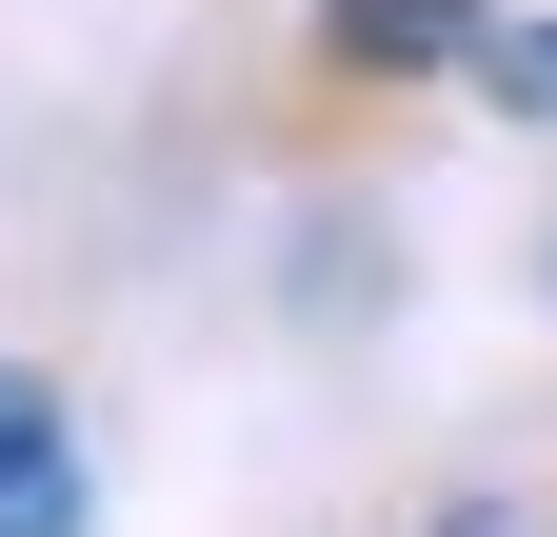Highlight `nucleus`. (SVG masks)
Returning <instances> with one entry per match:
<instances>
[{
	"instance_id": "obj_1",
	"label": "nucleus",
	"mask_w": 557,
	"mask_h": 537,
	"mask_svg": "<svg viewBox=\"0 0 557 537\" xmlns=\"http://www.w3.org/2000/svg\"><path fill=\"white\" fill-rule=\"evenodd\" d=\"M0 537H81V438L40 378H0Z\"/></svg>"
}]
</instances>
